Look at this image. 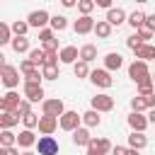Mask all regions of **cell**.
Here are the masks:
<instances>
[{"label":"cell","instance_id":"obj_1","mask_svg":"<svg viewBox=\"0 0 155 155\" xmlns=\"http://www.w3.org/2000/svg\"><path fill=\"white\" fill-rule=\"evenodd\" d=\"M128 78L138 85V82H143V80L153 78V75H150V70H148V63H145V61H133V63L128 65Z\"/></svg>","mask_w":155,"mask_h":155},{"label":"cell","instance_id":"obj_2","mask_svg":"<svg viewBox=\"0 0 155 155\" xmlns=\"http://www.w3.org/2000/svg\"><path fill=\"white\" fill-rule=\"evenodd\" d=\"M0 78H2V85L10 87V90H15V87L19 85V70H17L15 65H10V63H2V68H0Z\"/></svg>","mask_w":155,"mask_h":155},{"label":"cell","instance_id":"obj_3","mask_svg":"<svg viewBox=\"0 0 155 155\" xmlns=\"http://www.w3.org/2000/svg\"><path fill=\"white\" fill-rule=\"evenodd\" d=\"M36 155H58V140L53 136H41L36 143Z\"/></svg>","mask_w":155,"mask_h":155},{"label":"cell","instance_id":"obj_4","mask_svg":"<svg viewBox=\"0 0 155 155\" xmlns=\"http://www.w3.org/2000/svg\"><path fill=\"white\" fill-rule=\"evenodd\" d=\"M27 24H29V27H36V29L41 31V29H46V24H51V15H48L46 10H34V12H29Z\"/></svg>","mask_w":155,"mask_h":155},{"label":"cell","instance_id":"obj_5","mask_svg":"<svg viewBox=\"0 0 155 155\" xmlns=\"http://www.w3.org/2000/svg\"><path fill=\"white\" fill-rule=\"evenodd\" d=\"M90 80H92L94 87H102V90H109V87L114 85V80H111V75H109L107 68H97V70H92Z\"/></svg>","mask_w":155,"mask_h":155},{"label":"cell","instance_id":"obj_6","mask_svg":"<svg viewBox=\"0 0 155 155\" xmlns=\"http://www.w3.org/2000/svg\"><path fill=\"white\" fill-rule=\"evenodd\" d=\"M80 121H82V114H78V111H65V114L58 119V126H61L63 131H78V128H80Z\"/></svg>","mask_w":155,"mask_h":155},{"label":"cell","instance_id":"obj_7","mask_svg":"<svg viewBox=\"0 0 155 155\" xmlns=\"http://www.w3.org/2000/svg\"><path fill=\"white\" fill-rule=\"evenodd\" d=\"M111 150H114V145L109 138H92V143L87 145V155H107Z\"/></svg>","mask_w":155,"mask_h":155},{"label":"cell","instance_id":"obj_8","mask_svg":"<svg viewBox=\"0 0 155 155\" xmlns=\"http://www.w3.org/2000/svg\"><path fill=\"white\" fill-rule=\"evenodd\" d=\"M44 114H46V116H56V119H61V116L65 114L63 99H58V97H53V99H46V102H44Z\"/></svg>","mask_w":155,"mask_h":155},{"label":"cell","instance_id":"obj_9","mask_svg":"<svg viewBox=\"0 0 155 155\" xmlns=\"http://www.w3.org/2000/svg\"><path fill=\"white\" fill-rule=\"evenodd\" d=\"M19 102H22V99H19V94H17L15 90H10V92L0 99V109H2V111H10V114H17Z\"/></svg>","mask_w":155,"mask_h":155},{"label":"cell","instance_id":"obj_10","mask_svg":"<svg viewBox=\"0 0 155 155\" xmlns=\"http://www.w3.org/2000/svg\"><path fill=\"white\" fill-rule=\"evenodd\" d=\"M92 109L94 111H111L114 109V97L111 94H94L92 97Z\"/></svg>","mask_w":155,"mask_h":155},{"label":"cell","instance_id":"obj_11","mask_svg":"<svg viewBox=\"0 0 155 155\" xmlns=\"http://www.w3.org/2000/svg\"><path fill=\"white\" fill-rule=\"evenodd\" d=\"M126 121H128L131 131H136V133H143V131L148 128V124H150V121H148V116H143V114H138V111H131Z\"/></svg>","mask_w":155,"mask_h":155},{"label":"cell","instance_id":"obj_12","mask_svg":"<svg viewBox=\"0 0 155 155\" xmlns=\"http://www.w3.org/2000/svg\"><path fill=\"white\" fill-rule=\"evenodd\" d=\"M24 97L29 102H46L44 99V87L41 85H31V82H24Z\"/></svg>","mask_w":155,"mask_h":155},{"label":"cell","instance_id":"obj_13","mask_svg":"<svg viewBox=\"0 0 155 155\" xmlns=\"http://www.w3.org/2000/svg\"><path fill=\"white\" fill-rule=\"evenodd\" d=\"M56 128H58V119H56V116H46V114H44V116L39 119V133H41V136H51Z\"/></svg>","mask_w":155,"mask_h":155},{"label":"cell","instance_id":"obj_14","mask_svg":"<svg viewBox=\"0 0 155 155\" xmlns=\"http://www.w3.org/2000/svg\"><path fill=\"white\" fill-rule=\"evenodd\" d=\"M58 56H61V63H65V65H75L78 58H80V51H78L75 46H63Z\"/></svg>","mask_w":155,"mask_h":155},{"label":"cell","instance_id":"obj_15","mask_svg":"<svg viewBox=\"0 0 155 155\" xmlns=\"http://www.w3.org/2000/svg\"><path fill=\"white\" fill-rule=\"evenodd\" d=\"M94 24L97 22L92 17H78L73 29H75V34H90V31H94Z\"/></svg>","mask_w":155,"mask_h":155},{"label":"cell","instance_id":"obj_16","mask_svg":"<svg viewBox=\"0 0 155 155\" xmlns=\"http://www.w3.org/2000/svg\"><path fill=\"white\" fill-rule=\"evenodd\" d=\"M39 140H36V136H34V131H29V128H24L19 136H17V145L19 148H24V150H29L31 145H36Z\"/></svg>","mask_w":155,"mask_h":155},{"label":"cell","instance_id":"obj_17","mask_svg":"<svg viewBox=\"0 0 155 155\" xmlns=\"http://www.w3.org/2000/svg\"><path fill=\"white\" fill-rule=\"evenodd\" d=\"M107 22H109L111 27H119V24H124V22H128V19H126V12H124L121 7H111V10L107 12Z\"/></svg>","mask_w":155,"mask_h":155},{"label":"cell","instance_id":"obj_18","mask_svg":"<svg viewBox=\"0 0 155 155\" xmlns=\"http://www.w3.org/2000/svg\"><path fill=\"white\" fill-rule=\"evenodd\" d=\"M121 65H124L121 53H114V51H111V53H107V56H104V68H107V70H119Z\"/></svg>","mask_w":155,"mask_h":155},{"label":"cell","instance_id":"obj_19","mask_svg":"<svg viewBox=\"0 0 155 155\" xmlns=\"http://www.w3.org/2000/svg\"><path fill=\"white\" fill-rule=\"evenodd\" d=\"M145 145H148L145 133H136V131H131V136H128V148H133V150H143Z\"/></svg>","mask_w":155,"mask_h":155},{"label":"cell","instance_id":"obj_20","mask_svg":"<svg viewBox=\"0 0 155 155\" xmlns=\"http://www.w3.org/2000/svg\"><path fill=\"white\" fill-rule=\"evenodd\" d=\"M82 124H85L87 128H94V126H99V124H102V116H99V111H94V109H87V111L82 114Z\"/></svg>","mask_w":155,"mask_h":155},{"label":"cell","instance_id":"obj_21","mask_svg":"<svg viewBox=\"0 0 155 155\" xmlns=\"http://www.w3.org/2000/svg\"><path fill=\"white\" fill-rule=\"evenodd\" d=\"M73 143L75 145H90L92 143V136H90V131L87 128H78V131H73Z\"/></svg>","mask_w":155,"mask_h":155},{"label":"cell","instance_id":"obj_22","mask_svg":"<svg viewBox=\"0 0 155 155\" xmlns=\"http://www.w3.org/2000/svg\"><path fill=\"white\" fill-rule=\"evenodd\" d=\"M145 19H148V15H145V12H140V10H133V12L128 15V24H131L136 31H138V29L145 24Z\"/></svg>","mask_w":155,"mask_h":155},{"label":"cell","instance_id":"obj_23","mask_svg":"<svg viewBox=\"0 0 155 155\" xmlns=\"http://www.w3.org/2000/svg\"><path fill=\"white\" fill-rule=\"evenodd\" d=\"M17 124H19V116H17V114L2 111V116H0V126H2V131H10V128L17 126Z\"/></svg>","mask_w":155,"mask_h":155},{"label":"cell","instance_id":"obj_24","mask_svg":"<svg viewBox=\"0 0 155 155\" xmlns=\"http://www.w3.org/2000/svg\"><path fill=\"white\" fill-rule=\"evenodd\" d=\"M94 34H97L99 39H109V36H111V24H109L107 19H99V22L94 24Z\"/></svg>","mask_w":155,"mask_h":155},{"label":"cell","instance_id":"obj_25","mask_svg":"<svg viewBox=\"0 0 155 155\" xmlns=\"http://www.w3.org/2000/svg\"><path fill=\"white\" fill-rule=\"evenodd\" d=\"M10 46H12L15 53H27V51H29V39H27V36H15Z\"/></svg>","mask_w":155,"mask_h":155},{"label":"cell","instance_id":"obj_26","mask_svg":"<svg viewBox=\"0 0 155 155\" xmlns=\"http://www.w3.org/2000/svg\"><path fill=\"white\" fill-rule=\"evenodd\" d=\"M94 58H97V46H94V44H85V46L80 48V61L90 63V61H94Z\"/></svg>","mask_w":155,"mask_h":155},{"label":"cell","instance_id":"obj_27","mask_svg":"<svg viewBox=\"0 0 155 155\" xmlns=\"http://www.w3.org/2000/svg\"><path fill=\"white\" fill-rule=\"evenodd\" d=\"M133 53H136V61H150L153 58V46L150 44H140Z\"/></svg>","mask_w":155,"mask_h":155},{"label":"cell","instance_id":"obj_28","mask_svg":"<svg viewBox=\"0 0 155 155\" xmlns=\"http://www.w3.org/2000/svg\"><path fill=\"white\" fill-rule=\"evenodd\" d=\"M29 61H31L34 65H41V68H44V65H46V51H44V48H31V51H29Z\"/></svg>","mask_w":155,"mask_h":155},{"label":"cell","instance_id":"obj_29","mask_svg":"<svg viewBox=\"0 0 155 155\" xmlns=\"http://www.w3.org/2000/svg\"><path fill=\"white\" fill-rule=\"evenodd\" d=\"M17 145V136L12 131H2L0 133V148H15Z\"/></svg>","mask_w":155,"mask_h":155},{"label":"cell","instance_id":"obj_30","mask_svg":"<svg viewBox=\"0 0 155 155\" xmlns=\"http://www.w3.org/2000/svg\"><path fill=\"white\" fill-rule=\"evenodd\" d=\"M5 44H12V27L0 22V46H5Z\"/></svg>","mask_w":155,"mask_h":155},{"label":"cell","instance_id":"obj_31","mask_svg":"<svg viewBox=\"0 0 155 155\" xmlns=\"http://www.w3.org/2000/svg\"><path fill=\"white\" fill-rule=\"evenodd\" d=\"M65 27H68V19H65L63 15H53V17H51V29H53V31H63Z\"/></svg>","mask_w":155,"mask_h":155},{"label":"cell","instance_id":"obj_32","mask_svg":"<svg viewBox=\"0 0 155 155\" xmlns=\"http://www.w3.org/2000/svg\"><path fill=\"white\" fill-rule=\"evenodd\" d=\"M153 87H155V82H153V78H148V80L138 82V94L140 97H148V94H153Z\"/></svg>","mask_w":155,"mask_h":155},{"label":"cell","instance_id":"obj_33","mask_svg":"<svg viewBox=\"0 0 155 155\" xmlns=\"http://www.w3.org/2000/svg\"><path fill=\"white\" fill-rule=\"evenodd\" d=\"M73 70H75V78H87V75H92V73H90V65H87L85 61H78V63L73 65Z\"/></svg>","mask_w":155,"mask_h":155},{"label":"cell","instance_id":"obj_34","mask_svg":"<svg viewBox=\"0 0 155 155\" xmlns=\"http://www.w3.org/2000/svg\"><path fill=\"white\" fill-rule=\"evenodd\" d=\"M41 75H44V80H56V78H61L58 65H44V68H41Z\"/></svg>","mask_w":155,"mask_h":155},{"label":"cell","instance_id":"obj_35","mask_svg":"<svg viewBox=\"0 0 155 155\" xmlns=\"http://www.w3.org/2000/svg\"><path fill=\"white\" fill-rule=\"evenodd\" d=\"M143 109H148V104H145V97H140V94H136L133 99H131V111H143Z\"/></svg>","mask_w":155,"mask_h":155},{"label":"cell","instance_id":"obj_36","mask_svg":"<svg viewBox=\"0 0 155 155\" xmlns=\"http://www.w3.org/2000/svg\"><path fill=\"white\" fill-rule=\"evenodd\" d=\"M94 5H97V2H92V0H80V2H78V10L82 12V17H90V12L94 10Z\"/></svg>","mask_w":155,"mask_h":155},{"label":"cell","instance_id":"obj_37","mask_svg":"<svg viewBox=\"0 0 155 155\" xmlns=\"http://www.w3.org/2000/svg\"><path fill=\"white\" fill-rule=\"evenodd\" d=\"M29 114H31V102H29V99H22L19 107H17V116L24 119V116H29Z\"/></svg>","mask_w":155,"mask_h":155},{"label":"cell","instance_id":"obj_38","mask_svg":"<svg viewBox=\"0 0 155 155\" xmlns=\"http://www.w3.org/2000/svg\"><path fill=\"white\" fill-rule=\"evenodd\" d=\"M39 119H41V116H36V114L31 111L29 116H24V119H22V124H24V128H29V131H31V128H39Z\"/></svg>","mask_w":155,"mask_h":155},{"label":"cell","instance_id":"obj_39","mask_svg":"<svg viewBox=\"0 0 155 155\" xmlns=\"http://www.w3.org/2000/svg\"><path fill=\"white\" fill-rule=\"evenodd\" d=\"M27 29H29V24H27V22H22V19H17V22L12 24L15 36H24V34H27Z\"/></svg>","mask_w":155,"mask_h":155},{"label":"cell","instance_id":"obj_40","mask_svg":"<svg viewBox=\"0 0 155 155\" xmlns=\"http://www.w3.org/2000/svg\"><path fill=\"white\" fill-rule=\"evenodd\" d=\"M136 34L140 36V41H143V44H148V39H153V31H150V29H148L145 24H143V27H140V29H138Z\"/></svg>","mask_w":155,"mask_h":155},{"label":"cell","instance_id":"obj_41","mask_svg":"<svg viewBox=\"0 0 155 155\" xmlns=\"http://www.w3.org/2000/svg\"><path fill=\"white\" fill-rule=\"evenodd\" d=\"M140 44H143V41H140V36H138V34H133V36H128V39H126V46H128L131 51H136Z\"/></svg>","mask_w":155,"mask_h":155},{"label":"cell","instance_id":"obj_42","mask_svg":"<svg viewBox=\"0 0 155 155\" xmlns=\"http://www.w3.org/2000/svg\"><path fill=\"white\" fill-rule=\"evenodd\" d=\"M19 70H22V73L27 75V73H31V70H36V65H34V63H31L29 58H24V61L19 63Z\"/></svg>","mask_w":155,"mask_h":155},{"label":"cell","instance_id":"obj_43","mask_svg":"<svg viewBox=\"0 0 155 155\" xmlns=\"http://www.w3.org/2000/svg\"><path fill=\"white\" fill-rule=\"evenodd\" d=\"M39 39H41V44H44V41L56 39V34H53V29H41V31H39Z\"/></svg>","mask_w":155,"mask_h":155},{"label":"cell","instance_id":"obj_44","mask_svg":"<svg viewBox=\"0 0 155 155\" xmlns=\"http://www.w3.org/2000/svg\"><path fill=\"white\" fill-rule=\"evenodd\" d=\"M0 155H22L17 148H0Z\"/></svg>","mask_w":155,"mask_h":155},{"label":"cell","instance_id":"obj_45","mask_svg":"<svg viewBox=\"0 0 155 155\" xmlns=\"http://www.w3.org/2000/svg\"><path fill=\"white\" fill-rule=\"evenodd\" d=\"M145 27H148L150 31H155V15H148V19H145Z\"/></svg>","mask_w":155,"mask_h":155},{"label":"cell","instance_id":"obj_46","mask_svg":"<svg viewBox=\"0 0 155 155\" xmlns=\"http://www.w3.org/2000/svg\"><path fill=\"white\" fill-rule=\"evenodd\" d=\"M145 104H148V109H155V92L145 97Z\"/></svg>","mask_w":155,"mask_h":155},{"label":"cell","instance_id":"obj_47","mask_svg":"<svg viewBox=\"0 0 155 155\" xmlns=\"http://www.w3.org/2000/svg\"><path fill=\"white\" fill-rule=\"evenodd\" d=\"M97 5H99V7H107V10H111V0H97Z\"/></svg>","mask_w":155,"mask_h":155},{"label":"cell","instance_id":"obj_48","mask_svg":"<svg viewBox=\"0 0 155 155\" xmlns=\"http://www.w3.org/2000/svg\"><path fill=\"white\" fill-rule=\"evenodd\" d=\"M148 121L155 124V109H148Z\"/></svg>","mask_w":155,"mask_h":155},{"label":"cell","instance_id":"obj_49","mask_svg":"<svg viewBox=\"0 0 155 155\" xmlns=\"http://www.w3.org/2000/svg\"><path fill=\"white\" fill-rule=\"evenodd\" d=\"M22 155H36V153H31V150H22Z\"/></svg>","mask_w":155,"mask_h":155},{"label":"cell","instance_id":"obj_50","mask_svg":"<svg viewBox=\"0 0 155 155\" xmlns=\"http://www.w3.org/2000/svg\"><path fill=\"white\" fill-rule=\"evenodd\" d=\"M153 82H155V75H153Z\"/></svg>","mask_w":155,"mask_h":155}]
</instances>
